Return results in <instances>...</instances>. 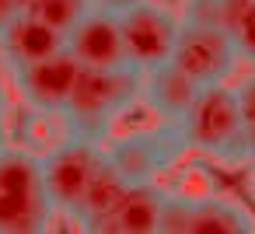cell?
<instances>
[{"instance_id":"cell-9","label":"cell","mask_w":255,"mask_h":234,"mask_svg":"<svg viewBox=\"0 0 255 234\" xmlns=\"http://www.w3.org/2000/svg\"><path fill=\"white\" fill-rule=\"evenodd\" d=\"M67 53L77 56L81 67H126V46H123V25L119 11L91 7L84 18H77L67 28Z\"/></svg>"},{"instance_id":"cell-17","label":"cell","mask_w":255,"mask_h":234,"mask_svg":"<svg viewBox=\"0 0 255 234\" xmlns=\"http://www.w3.org/2000/svg\"><path fill=\"white\" fill-rule=\"evenodd\" d=\"M238 105H241V122H245V143L248 157L255 161V74L238 84Z\"/></svg>"},{"instance_id":"cell-16","label":"cell","mask_w":255,"mask_h":234,"mask_svg":"<svg viewBox=\"0 0 255 234\" xmlns=\"http://www.w3.org/2000/svg\"><path fill=\"white\" fill-rule=\"evenodd\" d=\"M189 224H192V196H171V192H164L157 234H189Z\"/></svg>"},{"instance_id":"cell-14","label":"cell","mask_w":255,"mask_h":234,"mask_svg":"<svg viewBox=\"0 0 255 234\" xmlns=\"http://www.w3.org/2000/svg\"><path fill=\"white\" fill-rule=\"evenodd\" d=\"M255 217L224 196L192 199V224L189 234H252Z\"/></svg>"},{"instance_id":"cell-12","label":"cell","mask_w":255,"mask_h":234,"mask_svg":"<svg viewBox=\"0 0 255 234\" xmlns=\"http://www.w3.org/2000/svg\"><path fill=\"white\" fill-rule=\"evenodd\" d=\"M161 203L164 189H157L154 182H136L126 189L119 206L95 227V234H154L161 224Z\"/></svg>"},{"instance_id":"cell-13","label":"cell","mask_w":255,"mask_h":234,"mask_svg":"<svg viewBox=\"0 0 255 234\" xmlns=\"http://www.w3.org/2000/svg\"><path fill=\"white\" fill-rule=\"evenodd\" d=\"M129 185H133V182H126V178L119 175V168H116V164L109 161V154H105V161L98 164V171H95V178H91V185H88V192H84L81 210H77L74 220H81L84 231H95V227L119 206V199L126 196Z\"/></svg>"},{"instance_id":"cell-22","label":"cell","mask_w":255,"mask_h":234,"mask_svg":"<svg viewBox=\"0 0 255 234\" xmlns=\"http://www.w3.org/2000/svg\"><path fill=\"white\" fill-rule=\"evenodd\" d=\"M18 4H21V11H35V7L42 4V0H18Z\"/></svg>"},{"instance_id":"cell-2","label":"cell","mask_w":255,"mask_h":234,"mask_svg":"<svg viewBox=\"0 0 255 234\" xmlns=\"http://www.w3.org/2000/svg\"><path fill=\"white\" fill-rule=\"evenodd\" d=\"M182 136L192 150L220 157V161H245L248 143H245V122H241V105H238V88L220 84H203L199 95L192 98L189 112L178 119Z\"/></svg>"},{"instance_id":"cell-1","label":"cell","mask_w":255,"mask_h":234,"mask_svg":"<svg viewBox=\"0 0 255 234\" xmlns=\"http://www.w3.org/2000/svg\"><path fill=\"white\" fill-rule=\"evenodd\" d=\"M143 74L136 67H84L67 109L60 112L70 136L105 140L109 126L136 102Z\"/></svg>"},{"instance_id":"cell-3","label":"cell","mask_w":255,"mask_h":234,"mask_svg":"<svg viewBox=\"0 0 255 234\" xmlns=\"http://www.w3.org/2000/svg\"><path fill=\"white\" fill-rule=\"evenodd\" d=\"M53 199L46 192L42 157L28 150H0V234H39L46 231Z\"/></svg>"},{"instance_id":"cell-21","label":"cell","mask_w":255,"mask_h":234,"mask_svg":"<svg viewBox=\"0 0 255 234\" xmlns=\"http://www.w3.org/2000/svg\"><path fill=\"white\" fill-rule=\"evenodd\" d=\"M98 7H109V11H126V7H133V4H140V0H95Z\"/></svg>"},{"instance_id":"cell-5","label":"cell","mask_w":255,"mask_h":234,"mask_svg":"<svg viewBox=\"0 0 255 234\" xmlns=\"http://www.w3.org/2000/svg\"><path fill=\"white\" fill-rule=\"evenodd\" d=\"M182 150H189V143H185L178 122H164L161 129H140L129 136H116L105 147L109 161L133 185L154 182L161 171H168V164H175L182 157Z\"/></svg>"},{"instance_id":"cell-8","label":"cell","mask_w":255,"mask_h":234,"mask_svg":"<svg viewBox=\"0 0 255 234\" xmlns=\"http://www.w3.org/2000/svg\"><path fill=\"white\" fill-rule=\"evenodd\" d=\"M81 63H77V56H70L67 49H60V53H53V56H46V60H35V63H28V67H18L14 70V84H18V91H21V98L35 109V112H63L67 109V102H70V95H74V84H77V77H81Z\"/></svg>"},{"instance_id":"cell-18","label":"cell","mask_w":255,"mask_h":234,"mask_svg":"<svg viewBox=\"0 0 255 234\" xmlns=\"http://www.w3.org/2000/svg\"><path fill=\"white\" fill-rule=\"evenodd\" d=\"M227 0H185V21L192 25H224Z\"/></svg>"},{"instance_id":"cell-19","label":"cell","mask_w":255,"mask_h":234,"mask_svg":"<svg viewBox=\"0 0 255 234\" xmlns=\"http://www.w3.org/2000/svg\"><path fill=\"white\" fill-rule=\"evenodd\" d=\"M18 14H21V4H18V0H0V32H4Z\"/></svg>"},{"instance_id":"cell-6","label":"cell","mask_w":255,"mask_h":234,"mask_svg":"<svg viewBox=\"0 0 255 234\" xmlns=\"http://www.w3.org/2000/svg\"><path fill=\"white\" fill-rule=\"evenodd\" d=\"M238 56L241 49L224 25H192V21L178 25L171 63H178L196 84H220L234 70Z\"/></svg>"},{"instance_id":"cell-20","label":"cell","mask_w":255,"mask_h":234,"mask_svg":"<svg viewBox=\"0 0 255 234\" xmlns=\"http://www.w3.org/2000/svg\"><path fill=\"white\" fill-rule=\"evenodd\" d=\"M7 147V98H4V88H0V150Z\"/></svg>"},{"instance_id":"cell-4","label":"cell","mask_w":255,"mask_h":234,"mask_svg":"<svg viewBox=\"0 0 255 234\" xmlns=\"http://www.w3.org/2000/svg\"><path fill=\"white\" fill-rule=\"evenodd\" d=\"M105 161V147L102 140H84V136H70L60 147H53L42 157V175H46V192L53 199V210L77 217L81 199L98 171V164Z\"/></svg>"},{"instance_id":"cell-10","label":"cell","mask_w":255,"mask_h":234,"mask_svg":"<svg viewBox=\"0 0 255 234\" xmlns=\"http://www.w3.org/2000/svg\"><path fill=\"white\" fill-rule=\"evenodd\" d=\"M63 42H67V35L60 28H53L49 21H42L39 14H32V11H21L4 32H0V53H4L11 70L28 67L35 60H46V56L67 49Z\"/></svg>"},{"instance_id":"cell-11","label":"cell","mask_w":255,"mask_h":234,"mask_svg":"<svg viewBox=\"0 0 255 234\" xmlns=\"http://www.w3.org/2000/svg\"><path fill=\"white\" fill-rule=\"evenodd\" d=\"M199 88L203 84H196L178 63H161V67H150V70H143V84H140V91H143V98H147V105L164 119V122H178L185 112H189V105H192V98L199 95Z\"/></svg>"},{"instance_id":"cell-7","label":"cell","mask_w":255,"mask_h":234,"mask_svg":"<svg viewBox=\"0 0 255 234\" xmlns=\"http://www.w3.org/2000/svg\"><path fill=\"white\" fill-rule=\"evenodd\" d=\"M119 25H123V46H126L129 67H136L143 74V70L171 60L175 39H178V21L164 7L140 0V4L119 11Z\"/></svg>"},{"instance_id":"cell-15","label":"cell","mask_w":255,"mask_h":234,"mask_svg":"<svg viewBox=\"0 0 255 234\" xmlns=\"http://www.w3.org/2000/svg\"><path fill=\"white\" fill-rule=\"evenodd\" d=\"M91 7H95V0H42L32 14H39L42 21H49L53 28H60V32L67 35V28H70L77 18H84Z\"/></svg>"}]
</instances>
